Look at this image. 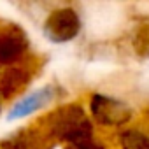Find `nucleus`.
I'll return each instance as SVG.
<instances>
[{
  "label": "nucleus",
  "instance_id": "nucleus-2",
  "mask_svg": "<svg viewBox=\"0 0 149 149\" xmlns=\"http://www.w3.org/2000/svg\"><path fill=\"white\" fill-rule=\"evenodd\" d=\"M46 97H47V90H42V91H37V93H32L30 97H26L25 100H21L11 112V119L14 118H23L33 111H37L44 102H46Z\"/></svg>",
  "mask_w": 149,
  "mask_h": 149
},
{
  "label": "nucleus",
  "instance_id": "nucleus-1",
  "mask_svg": "<svg viewBox=\"0 0 149 149\" xmlns=\"http://www.w3.org/2000/svg\"><path fill=\"white\" fill-rule=\"evenodd\" d=\"M77 30H79V21H77L76 13H72V11L54 13L46 23L47 35L56 42H65L72 39L77 33Z\"/></svg>",
  "mask_w": 149,
  "mask_h": 149
}]
</instances>
